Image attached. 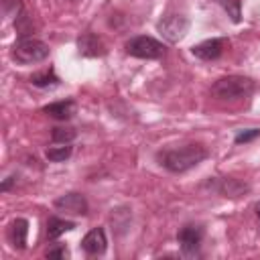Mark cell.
Instances as JSON below:
<instances>
[{
  "instance_id": "obj_1",
  "label": "cell",
  "mask_w": 260,
  "mask_h": 260,
  "mask_svg": "<svg viewBox=\"0 0 260 260\" xmlns=\"http://www.w3.org/2000/svg\"><path fill=\"white\" fill-rule=\"evenodd\" d=\"M205 158H207V148L197 142H189V144H183L177 148H167L156 154L158 165L171 173H185V171L197 167Z\"/></svg>"
},
{
  "instance_id": "obj_2",
  "label": "cell",
  "mask_w": 260,
  "mask_h": 260,
  "mask_svg": "<svg viewBox=\"0 0 260 260\" xmlns=\"http://www.w3.org/2000/svg\"><path fill=\"white\" fill-rule=\"evenodd\" d=\"M252 89H254V81L250 77L228 75V77L217 79L211 85V95L215 100H221V102H234V100L248 98L252 93Z\"/></svg>"
},
{
  "instance_id": "obj_3",
  "label": "cell",
  "mask_w": 260,
  "mask_h": 260,
  "mask_svg": "<svg viewBox=\"0 0 260 260\" xmlns=\"http://www.w3.org/2000/svg\"><path fill=\"white\" fill-rule=\"evenodd\" d=\"M10 55L20 65H32V63H39V61L49 57V45L39 41V39L24 37V39H18L12 45Z\"/></svg>"
},
{
  "instance_id": "obj_4",
  "label": "cell",
  "mask_w": 260,
  "mask_h": 260,
  "mask_svg": "<svg viewBox=\"0 0 260 260\" xmlns=\"http://www.w3.org/2000/svg\"><path fill=\"white\" fill-rule=\"evenodd\" d=\"M126 53L136 59H160L165 55V45L152 37L138 35L126 43Z\"/></svg>"
},
{
  "instance_id": "obj_5",
  "label": "cell",
  "mask_w": 260,
  "mask_h": 260,
  "mask_svg": "<svg viewBox=\"0 0 260 260\" xmlns=\"http://www.w3.org/2000/svg\"><path fill=\"white\" fill-rule=\"evenodd\" d=\"M156 30L169 43H179L187 35V30H189V18L185 14H179V12H167L156 22Z\"/></svg>"
},
{
  "instance_id": "obj_6",
  "label": "cell",
  "mask_w": 260,
  "mask_h": 260,
  "mask_svg": "<svg viewBox=\"0 0 260 260\" xmlns=\"http://www.w3.org/2000/svg\"><path fill=\"white\" fill-rule=\"evenodd\" d=\"M177 240H179L181 252L187 258H193V256L199 254V246H201V240H203V228L197 225V223H187L185 228L179 230Z\"/></svg>"
},
{
  "instance_id": "obj_7",
  "label": "cell",
  "mask_w": 260,
  "mask_h": 260,
  "mask_svg": "<svg viewBox=\"0 0 260 260\" xmlns=\"http://www.w3.org/2000/svg\"><path fill=\"white\" fill-rule=\"evenodd\" d=\"M225 45H228V39H207V41H201V43L193 45V47H191V53H193L197 59L213 61V59L221 57Z\"/></svg>"
},
{
  "instance_id": "obj_8",
  "label": "cell",
  "mask_w": 260,
  "mask_h": 260,
  "mask_svg": "<svg viewBox=\"0 0 260 260\" xmlns=\"http://www.w3.org/2000/svg\"><path fill=\"white\" fill-rule=\"evenodd\" d=\"M81 248L85 254L89 256H100L106 252L108 248V240H106V232L104 228H93L85 234V238L81 240Z\"/></svg>"
},
{
  "instance_id": "obj_9",
  "label": "cell",
  "mask_w": 260,
  "mask_h": 260,
  "mask_svg": "<svg viewBox=\"0 0 260 260\" xmlns=\"http://www.w3.org/2000/svg\"><path fill=\"white\" fill-rule=\"evenodd\" d=\"M55 207L67 213H75V215H85L87 213V201L81 193H65L61 197L55 199Z\"/></svg>"
},
{
  "instance_id": "obj_10",
  "label": "cell",
  "mask_w": 260,
  "mask_h": 260,
  "mask_svg": "<svg viewBox=\"0 0 260 260\" xmlns=\"http://www.w3.org/2000/svg\"><path fill=\"white\" fill-rule=\"evenodd\" d=\"M77 49H79V55H83V57H102V55H106L104 41L93 32H83L77 39Z\"/></svg>"
},
{
  "instance_id": "obj_11",
  "label": "cell",
  "mask_w": 260,
  "mask_h": 260,
  "mask_svg": "<svg viewBox=\"0 0 260 260\" xmlns=\"http://www.w3.org/2000/svg\"><path fill=\"white\" fill-rule=\"evenodd\" d=\"M26 236H28V221L24 217H16L8 225V242L14 250L26 248Z\"/></svg>"
},
{
  "instance_id": "obj_12",
  "label": "cell",
  "mask_w": 260,
  "mask_h": 260,
  "mask_svg": "<svg viewBox=\"0 0 260 260\" xmlns=\"http://www.w3.org/2000/svg\"><path fill=\"white\" fill-rule=\"evenodd\" d=\"M75 110H77V104L73 102V100H61V102H53V104H49V106H45L43 108V112L47 114V116H51V118H55V120H69L73 114H75Z\"/></svg>"
},
{
  "instance_id": "obj_13",
  "label": "cell",
  "mask_w": 260,
  "mask_h": 260,
  "mask_svg": "<svg viewBox=\"0 0 260 260\" xmlns=\"http://www.w3.org/2000/svg\"><path fill=\"white\" fill-rule=\"evenodd\" d=\"M75 228V221H69V219H63V217H49L47 221V238L49 240H57L59 236H63L65 232L73 230Z\"/></svg>"
},
{
  "instance_id": "obj_14",
  "label": "cell",
  "mask_w": 260,
  "mask_h": 260,
  "mask_svg": "<svg viewBox=\"0 0 260 260\" xmlns=\"http://www.w3.org/2000/svg\"><path fill=\"white\" fill-rule=\"evenodd\" d=\"M217 189L225 197H240V195H244L248 191V185L242 183V181H238V179H221V183H219Z\"/></svg>"
},
{
  "instance_id": "obj_15",
  "label": "cell",
  "mask_w": 260,
  "mask_h": 260,
  "mask_svg": "<svg viewBox=\"0 0 260 260\" xmlns=\"http://www.w3.org/2000/svg\"><path fill=\"white\" fill-rule=\"evenodd\" d=\"M59 77L55 75L53 69H45V71H39V73H32L30 75V83L37 85V87H55L59 85Z\"/></svg>"
},
{
  "instance_id": "obj_16",
  "label": "cell",
  "mask_w": 260,
  "mask_h": 260,
  "mask_svg": "<svg viewBox=\"0 0 260 260\" xmlns=\"http://www.w3.org/2000/svg\"><path fill=\"white\" fill-rule=\"evenodd\" d=\"M75 136H77V132L71 126H55V128H51V140L57 142V144H69Z\"/></svg>"
},
{
  "instance_id": "obj_17",
  "label": "cell",
  "mask_w": 260,
  "mask_h": 260,
  "mask_svg": "<svg viewBox=\"0 0 260 260\" xmlns=\"http://www.w3.org/2000/svg\"><path fill=\"white\" fill-rule=\"evenodd\" d=\"M215 2L228 12V16L234 24H238L242 20V2L240 0H215Z\"/></svg>"
},
{
  "instance_id": "obj_18",
  "label": "cell",
  "mask_w": 260,
  "mask_h": 260,
  "mask_svg": "<svg viewBox=\"0 0 260 260\" xmlns=\"http://www.w3.org/2000/svg\"><path fill=\"white\" fill-rule=\"evenodd\" d=\"M71 152H73V146L71 144H61V146H51V148H47V158L51 160V162H63V160H67L69 156H71Z\"/></svg>"
},
{
  "instance_id": "obj_19",
  "label": "cell",
  "mask_w": 260,
  "mask_h": 260,
  "mask_svg": "<svg viewBox=\"0 0 260 260\" xmlns=\"http://www.w3.org/2000/svg\"><path fill=\"white\" fill-rule=\"evenodd\" d=\"M14 28H16V32H18V39L30 37V32H32V22H30V18H28L26 12H22L20 16L14 18Z\"/></svg>"
},
{
  "instance_id": "obj_20",
  "label": "cell",
  "mask_w": 260,
  "mask_h": 260,
  "mask_svg": "<svg viewBox=\"0 0 260 260\" xmlns=\"http://www.w3.org/2000/svg\"><path fill=\"white\" fill-rule=\"evenodd\" d=\"M2 10H4V14L10 16V18H16V16H20V14L24 12L20 0H2Z\"/></svg>"
},
{
  "instance_id": "obj_21",
  "label": "cell",
  "mask_w": 260,
  "mask_h": 260,
  "mask_svg": "<svg viewBox=\"0 0 260 260\" xmlns=\"http://www.w3.org/2000/svg\"><path fill=\"white\" fill-rule=\"evenodd\" d=\"M258 136H260V128H248V130H238V134H236L234 142H236V144H242V142H250V140H254V138H258Z\"/></svg>"
},
{
  "instance_id": "obj_22",
  "label": "cell",
  "mask_w": 260,
  "mask_h": 260,
  "mask_svg": "<svg viewBox=\"0 0 260 260\" xmlns=\"http://www.w3.org/2000/svg\"><path fill=\"white\" fill-rule=\"evenodd\" d=\"M45 256H47V258H67L69 252H67L65 246H55V248H49V250L45 252Z\"/></svg>"
},
{
  "instance_id": "obj_23",
  "label": "cell",
  "mask_w": 260,
  "mask_h": 260,
  "mask_svg": "<svg viewBox=\"0 0 260 260\" xmlns=\"http://www.w3.org/2000/svg\"><path fill=\"white\" fill-rule=\"evenodd\" d=\"M16 181V177H8V179H4L2 181V185H0V191H8L10 187H12V183Z\"/></svg>"
},
{
  "instance_id": "obj_24",
  "label": "cell",
  "mask_w": 260,
  "mask_h": 260,
  "mask_svg": "<svg viewBox=\"0 0 260 260\" xmlns=\"http://www.w3.org/2000/svg\"><path fill=\"white\" fill-rule=\"evenodd\" d=\"M256 215H258V219H260V201L256 203Z\"/></svg>"
}]
</instances>
